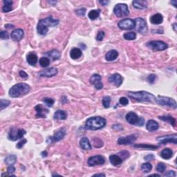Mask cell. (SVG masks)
I'll return each instance as SVG.
<instances>
[{
	"instance_id": "1",
	"label": "cell",
	"mask_w": 177,
	"mask_h": 177,
	"mask_svg": "<svg viewBox=\"0 0 177 177\" xmlns=\"http://www.w3.org/2000/svg\"><path fill=\"white\" fill-rule=\"evenodd\" d=\"M59 24V20L53 19L51 16L40 20L37 26V33L41 35H45L49 31V27H55Z\"/></svg>"
},
{
	"instance_id": "2",
	"label": "cell",
	"mask_w": 177,
	"mask_h": 177,
	"mask_svg": "<svg viewBox=\"0 0 177 177\" xmlns=\"http://www.w3.org/2000/svg\"><path fill=\"white\" fill-rule=\"evenodd\" d=\"M31 91V87L26 83H18L12 86L9 90V96L12 98H20L24 96Z\"/></svg>"
},
{
	"instance_id": "3",
	"label": "cell",
	"mask_w": 177,
	"mask_h": 177,
	"mask_svg": "<svg viewBox=\"0 0 177 177\" xmlns=\"http://www.w3.org/2000/svg\"><path fill=\"white\" fill-rule=\"evenodd\" d=\"M127 95L130 98L138 102H153L155 101L156 97L152 94L145 91H129Z\"/></svg>"
},
{
	"instance_id": "4",
	"label": "cell",
	"mask_w": 177,
	"mask_h": 177,
	"mask_svg": "<svg viewBox=\"0 0 177 177\" xmlns=\"http://www.w3.org/2000/svg\"><path fill=\"white\" fill-rule=\"evenodd\" d=\"M106 120L100 116L91 117L86 120V127L91 130H98L102 129L106 125Z\"/></svg>"
},
{
	"instance_id": "5",
	"label": "cell",
	"mask_w": 177,
	"mask_h": 177,
	"mask_svg": "<svg viewBox=\"0 0 177 177\" xmlns=\"http://www.w3.org/2000/svg\"><path fill=\"white\" fill-rule=\"evenodd\" d=\"M155 102L161 106H168L173 109H176V102L173 98L158 96L155 99Z\"/></svg>"
},
{
	"instance_id": "6",
	"label": "cell",
	"mask_w": 177,
	"mask_h": 177,
	"mask_svg": "<svg viewBox=\"0 0 177 177\" xmlns=\"http://www.w3.org/2000/svg\"><path fill=\"white\" fill-rule=\"evenodd\" d=\"M126 120L131 124L137 126H142L144 124L145 119L136 115L134 112H129L126 115Z\"/></svg>"
},
{
	"instance_id": "7",
	"label": "cell",
	"mask_w": 177,
	"mask_h": 177,
	"mask_svg": "<svg viewBox=\"0 0 177 177\" xmlns=\"http://www.w3.org/2000/svg\"><path fill=\"white\" fill-rule=\"evenodd\" d=\"M26 134V131L23 129H17L16 127H13L10 130V132L8 135V138L9 140L15 141V140L22 139Z\"/></svg>"
},
{
	"instance_id": "8",
	"label": "cell",
	"mask_w": 177,
	"mask_h": 177,
	"mask_svg": "<svg viewBox=\"0 0 177 177\" xmlns=\"http://www.w3.org/2000/svg\"><path fill=\"white\" fill-rule=\"evenodd\" d=\"M114 13L118 17H126L129 15V9L125 4H116L114 9Z\"/></svg>"
},
{
	"instance_id": "9",
	"label": "cell",
	"mask_w": 177,
	"mask_h": 177,
	"mask_svg": "<svg viewBox=\"0 0 177 177\" xmlns=\"http://www.w3.org/2000/svg\"><path fill=\"white\" fill-rule=\"evenodd\" d=\"M147 46L154 51H164L168 47V44L163 41L150 42L147 44Z\"/></svg>"
},
{
	"instance_id": "10",
	"label": "cell",
	"mask_w": 177,
	"mask_h": 177,
	"mask_svg": "<svg viewBox=\"0 0 177 177\" xmlns=\"http://www.w3.org/2000/svg\"><path fill=\"white\" fill-rule=\"evenodd\" d=\"M135 28H136V30L138 33H140V34H145L148 32V25H147V23L145 22V20L142 18L140 17H138L135 19Z\"/></svg>"
},
{
	"instance_id": "11",
	"label": "cell",
	"mask_w": 177,
	"mask_h": 177,
	"mask_svg": "<svg viewBox=\"0 0 177 177\" xmlns=\"http://www.w3.org/2000/svg\"><path fill=\"white\" fill-rule=\"evenodd\" d=\"M118 27L122 30H132L135 28V21L132 19H124L120 21L118 24Z\"/></svg>"
},
{
	"instance_id": "12",
	"label": "cell",
	"mask_w": 177,
	"mask_h": 177,
	"mask_svg": "<svg viewBox=\"0 0 177 177\" xmlns=\"http://www.w3.org/2000/svg\"><path fill=\"white\" fill-rule=\"evenodd\" d=\"M105 159L101 155H97V156H91L88 159V165L91 167H94L96 165H101L104 164Z\"/></svg>"
},
{
	"instance_id": "13",
	"label": "cell",
	"mask_w": 177,
	"mask_h": 177,
	"mask_svg": "<svg viewBox=\"0 0 177 177\" xmlns=\"http://www.w3.org/2000/svg\"><path fill=\"white\" fill-rule=\"evenodd\" d=\"M157 140L160 143L163 145L167 144L168 142H172V143L176 144L177 143V135L176 134H173V135H167L157 137Z\"/></svg>"
},
{
	"instance_id": "14",
	"label": "cell",
	"mask_w": 177,
	"mask_h": 177,
	"mask_svg": "<svg viewBox=\"0 0 177 177\" xmlns=\"http://www.w3.org/2000/svg\"><path fill=\"white\" fill-rule=\"evenodd\" d=\"M58 69L56 68L51 67V68H48V69H45L43 71H40L38 73L40 77H44V78H51L53 76H56L58 74Z\"/></svg>"
},
{
	"instance_id": "15",
	"label": "cell",
	"mask_w": 177,
	"mask_h": 177,
	"mask_svg": "<svg viewBox=\"0 0 177 177\" xmlns=\"http://www.w3.org/2000/svg\"><path fill=\"white\" fill-rule=\"evenodd\" d=\"M102 77L99 74H94L90 78V82L91 84H93L95 86L96 89L100 90L103 87V84L101 82Z\"/></svg>"
},
{
	"instance_id": "16",
	"label": "cell",
	"mask_w": 177,
	"mask_h": 177,
	"mask_svg": "<svg viewBox=\"0 0 177 177\" xmlns=\"http://www.w3.org/2000/svg\"><path fill=\"white\" fill-rule=\"evenodd\" d=\"M108 81L110 82V83L114 84L116 86H120L121 85L122 83V81H123V78L120 74L118 73H114L111 75L108 78Z\"/></svg>"
},
{
	"instance_id": "17",
	"label": "cell",
	"mask_w": 177,
	"mask_h": 177,
	"mask_svg": "<svg viewBox=\"0 0 177 177\" xmlns=\"http://www.w3.org/2000/svg\"><path fill=\"white\" fill-rule=\"evenodd\" d=\"M135 135H130L125 137H120L118 140V145H131L136 141Z\"/></svg>"
},
{
	"instance_id": "18",
	"label": "cell",
	"mask_w": 177,
	"mask_h": 177,
	"mask_svg": "<svg viewBox=\"0 0 177 177\" xmlns=\"http://www.w3.org/2000/svg\"><path fill=\"white\" fill-rule=\"evenodd\" d=\"M24 33L23 30L21 29H17L13 30L11 32V37L13 41L19 42L24 37Z\"/></svg>"
},
{
	"instance_id": "19",
	"label": "cell",
	"mask_w": 177,
	"mask_h": 177,
	"mask_svg": "<svg viewBox=\"0 0 177 177\" xmlns=\"http://www.w3.org/2000/svg\"><path fill=\"white\" fill-rule=\"evenodd\" d=\"M35 109L37 112L36 117L37 118H46V114L49 113V110L43 107L42 104H37L35 106Z\"/></svg>"
},
{
	"instance_id": "20",
	"label": "cell",
	"mask_w": 177,
	"mask_h": 177,
	"mask_svg": "<svg viewBox=\"0 0 177 177\" xmlns=\"http://www.w3.org/2000/svg\"><path fill=\"white\" fill-rule=\"evenodd\" d=\"M66 132L64 130H59L57 132L55 133V134H54L53 136H52V137L48 138V139L50 140V142H57L59 141V140H62V138H64V136H65Z\"/></svg>"
},
{
	"instance_id": "21",
	"label": "cell",
	"mask_w": 177,
	"mask_h": 177,
	"mask_svg": "<svg viewBox=\"0 0 177 177\" xmlns=\"http://www.w3.org/2000/svg\"><path fill=\"white\" fill-rule=\"evenodd\" d=\"M132 5L135 9L143 10L148 7V2L143 0H135L132 1Z\"/></svg>"
},
{
	"instance_id": "22",
	"label": "cell",
	"mask_w": 177,
	"mask_h": 177,
	"mask_svg": "<svg viewBox=\"0 0 177 177\" xmlns=\"http://www.w3.org/2000/svg\"><path fill=\"white\" fill-rule=\"evenodd\" d=\"M146 128L149 132H154L158 130L159 128V124L156 121L154 120H150L147 122Z\"/></svg>"
},
{
	"instance_id": "23",
	"label": "cell",
	"mask_w": 177,
	"mask_h": 177,
	"mask_svg": "<svg viewBox=\"0 0 177 177\" xmlns=\"http://www.w3.org/2000/svg\"><path fill=\"white\" fill-rule=\"evenodd\" d=\"M80 146L84 150H91L92 147L87 138L83 137L80 140Z\"/></svg>"
},
{
	"instance_id": "24",
	"label": "cell",
	"mask_w": 177,
	"mask_h": 177,
	"mask_svg": "<svg viewBox=\"0 0 177 177\" xmlns=\"http://www.w3.org/2000/svg\"><path fill=\"white\" fill-rule=\"evenodd\" d=\"M163 21V15L160 13L155 14V15H152V17H150V22L152 24H160L162 23Z\"/></svg>"
},
{
	"instance_id": "25",
	"label": "cell",
	"mask_w": 177,
	"mask_h": 177,
	"mask_svg": "<svg viewBox=\"0 0 177 177\" xmlns=\"http://www.w3.org/2000/svg\"><path fill=\"white\" fill-rule=\"evenodd\" d=\"M109 160L111 163L114 166L119 165L121 164L122 161H123V160H122V158L118 156V155H116V154L111 155L109 156Z\"/></svg>"
},
{
	"instance_id": "26",
	"label": "cell",
	"mask_w": 177,
	"mask_h": 177,
	"mask_svg": "<svg viewBox=\"0 0 177 177\" xmlns=\"http://www.w3.org/2000/svg\"><path fill=\"white\" fill-rule=\"evenodd\" d=\"M118 53L117 51H116V50H111V51L107 52V53L106 54L105 59L109 62L114 61V60H115L118 58Z\"/></svg>"
},
{
	"instance_id": "27",
	"label": "cell",
	"mask_w": 177,
	"mask_h": 177,
	"mask_svg": "<svg viewBox=\"0 0 177 177\" xmlns=\"http://www.w3.org/2000/svg\"><path fill=\"white\" fill-rule=\"evenodd\" d=\"M173 156V152L172 150H170V148H165L164 150H163L160 152V156L163 158V159L168 160L172 157Z\"/></svg>"
},
{
	"instance_id": "28",
	"label": "cell",
	"mask_w": 177,
	"mask_h": 177,
	"mask_svg": "<svg viewBox=\"0 0 177 177\" xmlns=\"http://www.w3.org/2000/svg\"><path fill=\"white\" fill-rule=\"evenodd\" d=\"M82 51L78 48H73V49L71 50L70 51V55L71 58L73 60H77L82 56Z\"/></svg>"
},
{
	"instance_id": "29",
	"label": "cell",
	"mask_w": 177,
	"mask_h": 177,
	"mask_svg": "<svg viewBox=\"0 0 177 177\" xmlns=\"http://www.w3.org/2000/svg\"><path fill=\"white\" fill-rule=\"evenodd\" d=\"M27 62L30 65L35 66L37 62V56L35 53H31L27 55Z\"/></svg>"
},
{
	"instance_id": "30",
	"label": "cell",
	"mask_w": 177,
	"mask_h": 177,
	"mask_svg": "<svg viewBox=\"0 0 177 177\" xmlns=\"http://www.w3.org/2000/svg\"><path fill=\"white\" fill-rule=\"evenodd\" d=\"M67 118V114L64 110H58L54 114V118L57 120H66Z\"/></svg>"
},
{
	"instance_id": "31",
	"label": "cell",
	"mask_w": 177,
	"mask_h": 177,
	"mask_svg": "<svg viewBox=\"0 0 177 177\" xmlns=\"http://www.w3.org/2000/svg\"><path fill=\"white\" fill-rule=\"evenodd\" d=\"M4 6L2 8L4 13H9L13 10V1L11 0H4Z\"/></svg>"
},
{
	"instance_id": "32",
	"label": "cell",
	"mask_w": 177,
	"mask_h": 177,
	"mask_svg": "<svg viewBox=\"0 0 177 177\" xmlns=\"http://www.w3.org/2000/svg\"><path fill=\"white\" fill-rule=\"evenodd\" d=\"M46 55H47L48 57L51 58L53 60H58L60 58V51H58V50L55 49H53L52 51L48 52V53H46Z\"/></svg>"
},
{
	"instance_id": "33",
	"label": "cell",
	"mask_w": 177,
	"mask_h": 177,
	"mask_svg": "<svg viewBox=\"0 0 177 177\" xmlns=\"http://www.w3.org/2000/svg\"><path fill=\"white\" fill-rule=\"evenodd\" d=\"M158 118H159V119L163 120L165 122H169V123L172 124V125L174 127L175 126V124H176V120L170 116H159Z\"/></svg>"
},
{
	"instance_id": "34",
	"label": "cell",
	"mask_w": 177,
	"mask_h": 177,
	"mask_svg": "<svg viewBox=\"0 0 177 177\" xmlns=\"http://www.w3.org/2000/svg\"><path fill=\"white\" fill-rule=\"evenodd\" d=\"M17 160V156L14 154L9 155L5 159V163L8 165H13V164H15Z\"/></svg>"
},
{
	"instance_id": "35",
	"label": "cell",
	"mask_w": 177,
	"mask_h": 177,
	"mask_svg": "<svg viewBox=\"0 0 177 177\" xmlns=\"http://www.w3.org/2000/svg\"><path fill=\"white\" fill-rule=\"evenodd\" d=\"M134 148H144L148 149V150H156L158 148V146L152 145H148V144H138L134 145Z\"/></svg>"
},
{
	"instance_id": "36",
	"label": "cell",
	"mask_w": 177,
	"mask_h": 177,
	"mask_svg": "<svg viewBox=\"0 0 177 177\" xmlns=\"http://www.w3.org/2000/svg\"><path fill=\"white\" fill-rule=\"evenodd\" d=\"M100 14V10H92L88 13V17H89V19L91 20H94L99 17Z\"/></svg>"
},
{
	"instance_id": "37",
	"label": "cell",
	"mask_w": 177,
	"mask_h": 177,
	"mask_svg": "<svg viewBox=\"0 0 177 177\" xmlns=\"http://www.w3.org/2000/svg\"><path fill=\"white\" fill-rule=\"evenodd\" d=\"M152 169V164L150 163H145L141 165V170L143 172L145 173H148L150 172Z\"/></svg>"
},
{
	"instance_id": "38",
	"label": "cell",
	"mask_w": 177,
	"mask_h": 177,
	"mask_svg": "<svg viewBox=\"0 0 177 177\" xmlns=\"http://www.w3.org/2000/svg\"><path fill=\"white\" fill-rule=\"evenodd\" d=\"M40 64L42 67H47L50 64V60L47 57H43L40 58Z\"/></svg>"
},
{
	"instance_id": "39",
	"label": "cell",
	"mask_w": 177,
	"mask_h": 177,
	"mask_svg": "<svg viewBox=\"0 0 177 177\" xmlns=\"http://www.w3.org/2000/svg\"><path fill=\"white\" fill-rule=\"evenodd\" d=\"M123 37L127 40H134L136 38V34L134 32H129L124 33Z\"/></svg>"
},
{
	"instance_id": "40",
	"label": "cell",
	"mask_w": 177,
	"mask_h": 177,
	"mask_svg": "<svg viewBox=\"0 0 177 177\" xmlns=\"http://www.w3.org/2000/svg\"><path fill=\"white\" fill-rule=\"evenodd\" d=\"M10 103H11V102L8 100H4V99L0 100V110L2 111L3 109H4L5 108L8 107Z\"/></svg>"
},
{
	"instance_id": "41",
	"label": "cell",
	"mask_w": 177,
	"mask_h": 177,
	"mask_svg": "<svg viewBox=\"0 0 177 177\" xmlns=\"http://www.w3.org/2000/svg\"><path fill=\"white\" fill-rule=\"evenodd\" d=\"M111 103V98L109 96H105L102 98V104L104 108H109Z\"/></svg>"
},
{
	"instance_id": "42",
	"label": "cell",
	"mask_w": 177,
	"mask_h": 177,
	"mask_svg": "<svg viewBox=\"0 0 177 177\" xmlns=\"http://www.w3.org/2000/svg\"><path fill=\"white\" fill-rule=\"evenodd\" d=\"M166 170V166L163 163H159L156 166V171L159 173H163Z\"/></svg>"
},
{
	"instance_id": "43",
	"label": "cell",
	"mask_w": 177,
	"mask_h": 177,
	"mask_svg": "<svg viewBox=\"0 0 177 177\" xmlns=\"http://www.w3.org/2000/svg\"><path fill=\"white\" fill-rule=\"evenodd\" d=\"M43 101L44 103L47 104L48 106H49V107H51V106L53 105L54 102H55V100H54L53 99H52V98H44Z\"/></svg>"
},
{
	"instance_id": "44",
	"label": "cell",
	"mask_w": 177,
	"mask_h": 177,
	"mask_svg": "<svg viewBox=\"0 0 177 177\" xmlns=\"http://www.w3.org/2000/svg\"><path fill=\"white\" fill-rule=\"evenodd\" d=\"M156 76L155 74H150V76H148V78H147V80H148V83H150V84H153L156 81Z\"/></svg>"
},
{
	"instance_id": "45",
	"label": "cell",
	"mask_w": 177,
	"mask_h": 177,
	"mask_svg": "<svg viewBox=\"0 0 177 177\" xmlns=\"http://www.w3.org/2000/svg\"><path fill=\"white\" fill-rule=\"evenodd\" d=\"M118 155H120V156H119L123 160L130 157V153H129L127 151H122V152H120Z\"/></svg>"
},
{
	"instance_id": "46",
	"label": "cell",
	"mask_w": 177,
	"mask_h": 177,
	"mask_svg": "<svg viewBox=\"0 0 177 177\" xmlns=\"http://www.w3.org/2000/svg\"><path fill=\"white\" fill-rule=\"evenodd\" d=\"M27 140L25 139V138H23V139H22L20 141L18 142V143L17 144V145H16V148H18V149H21L23 148L24 146V145L27 143Z\"/></svg>"
},
{
	"instance_id": "47",
	"label": "cell",
	"mask_w": 177,
	"mask_h": 177,
	"mask_svg": "<svg viewBox=\"0 0 177 177\" xmlns=\"http://www.w3.org/2000/svg\"><path fill=\"white\" fill-rule=\"evenodd\" d=\"M0 37L2 40H8L9 37V34L8 33V31H3L0 33Z\"/></svg>"
},
{
	"instance_id": "48",
	"label": "cell",
	"mask_w": 177,
	"mask_h": 177,
	"mask_svg": "<svg viewBox=\"0 0 177 177\" xmlns=\"http://www.w3.org/2000/svg\"><path fill=\"white\" fill-rule=\"evenodd\" d=\"M119 102H120V104H122V105L126 106V105H127L128 103H129V100H128L127 98H125V97H122V98H120Z\"/></svg>"
},
{
	"instance_id": "49",
	"label": "cell",
	"mask_w": 177,
	"mask_h": 177,
	"mask_svg": "<svg viewBox=\"0 0 177 177\" xmlns=\"http://www.w3.org/2000/svg\"><path fill=\"white\" fill-rule=\"evenodd\" d=\"M104 35H105V33H104V32L100 31L99 33H98L97 36H96V40H97L98 41H102V40H103Z\"/></svg>"
},
{
	"instance_id": "50",
	"label": "cell",
	"mask_w": 177,
	"mask_h": 177,
	"mask_svg": "<svg viewBox=\"0 0 177 177\" xmlns=\"http://www.w3.org/2000/svg\"><path fill=\"white\" fill-rule=\"evenodd\" d=\"M85 13H86V9H83V8L78 9L76 11V13L79 16H84V15H85Z\"/></svg>"
},
{
	"instance_id": "51",
	"label": "cell",
	"mask_w": 177,
	"mask_h": 177,
	"mask_svg": "<svg viewBox=\"0 0 177 177\" xmlns=\"http://www.w3.org/2000/svg\"><path fill=\"white\" fill-rule=\"evenodd\" d=\"M15 172V167L13 166V165H9V168H8V169H7V172L9 173V174H10L13 175V176H15V175L12 174L13 172Z\"/></svg>"
},
{
	"instance_id": "52",
	"label": "cell",
	"mask_w": 177,
	"mask_h": 177,
	"mask_svg": "<svg viewBox=\"0 0 177 177\" xmlns=\"http://www.w3.org/2000/svg\"><path fill=\"white\" fill-rule=\"evenodd\" d=\"M164 176H170V177H175L176 176V173H175L174 171L172 170H170L168 171V172H166L165 174H164Z\"/></svg>"
},
{
	"instance_id": "53",
	"label": "cell",
	"mask_w": 177,
	"mask_h": 177,
	"mask_svg": "<svg viewBox=\"0 0 177 177\" xmlns=\"http://www.w3.org/2000/svg\"><path fill=\"white\" fill-rule=\"evenodd\" d=\"M19 74L20 77L22 78H24V79H27V78H28V74L27 73H26L25 71H20Z\"/></svg>"
},
{
	"instance_id": "54",
	"label": "cell",
	"mask_w": 177,
	"mask_h": 177,
	"mask_svg": "<svg viewBox=\"0 0 177 177\" xmlns=\"http://www.w3.org/2000/svg\"><path fill=\"white\" fill-rule=\"evenodd\" d=\"M154 155L153 154H149V155H147L146 156H145L144 157V159L147 160V161H149V160H152V159H154Z\"/></svg>"
},
{
	"instance_id": "55",
	"label": "cell",
	"mask_w": 177,
	"mask_h": 177,
	"mask_svg": "<svg viewBox=\"0 0 177 177\" xmlns=\"http://www.w3.org/2000/svg\"><path fill=\"white\" fill-rule=\"evenodd\" d=\"M99 2H100V4H101L102 6H106V5L108 4L109 1H100Z\"/></svg>"
},
{
	"instance_id": "56",
	"label": "cell",
	"mask_w": 177,
	"mask_h": 177,
	"mask_svg": "<svg viewBox=\"0 0 177 177\" xmlns=\"http://www.w3.org/2000/svg\"><path fill=\"white\" fill-rule=\"evenodd\" d=\"M41 155H42V157H47V155H48L47 152V151H43V152L41 153Z\"/></svg>"
},
{
	"instance_id": "57",
	"label": "cell",
	"mask_w": 177,
	"mask_h": 177,
	"mask_svg": "<svg viewBox=\"0 0 177 177\" xmlns=\"http://www.w3.org/2000/svg\"><path fill=\"white\" fill-rule=\"evenodd\" d=\"M106 176L105 174H102V173H101V174H94L93 176H94H94H102V177H104V176Z\"/></svg>"
},
{
	"instance_id": "58",
	"label": "cell",
	"mask_w": 177,
	"mask_h": 177,
	"mask_svg": "<svg viewBox=\"0 0 177 177\" xmlns=\"http://www.w3.org/2000/svg\"><path fill=\"white\" fill-rule=\"evenodd\" d=\"M176 2H177V1H176V0H174V1H171L170 3L174 5V7H176V6H177Z\"/></svg>"
},
{
	"instance_id": "59",
	"label": "cell",
	"mask_w": 177,
	"mask_h": 177,
	"mask_svg": "<svg viewBox=\"0 0 177 177\" xmlns=\"http://www.w3.org/2000/svg\"><path fill=\"white\" fill-rule=\"evenodd\" d=\"M6 28H7V29H10L11 27H14V26L13 25H11V24H6L5 26Z\"/></svg>"
},
{
	"instance_id": "60",
	"label": "cell",
	"mask_w": 177,
	"mask_h": 177,
	"mask_svg": "<svg viewBox=\"0 0 177 177\" xmlns=\"http://www.w3.org/2000/svg\"><path fill=\"white\" fill-rule=\"evenodd\" d=\"M150 176H160V175H159V174H154L150 175Z\"/></svg>"
},
{
	"instance_id": "61",
	"label": "cell",
	"mask_w": 177,
	"mask_h": 177,
	"mask_svg": "<svg viewBox=\"0 0 177 177\" xmlns=\"http://www.w3.org/2000/svg\"><path fill=\"white\" fill-rule=\"evenodd\" d=\"M176 24H174V25H173V26H174V31H176Z\"/></svg>"
}]
</instances>
